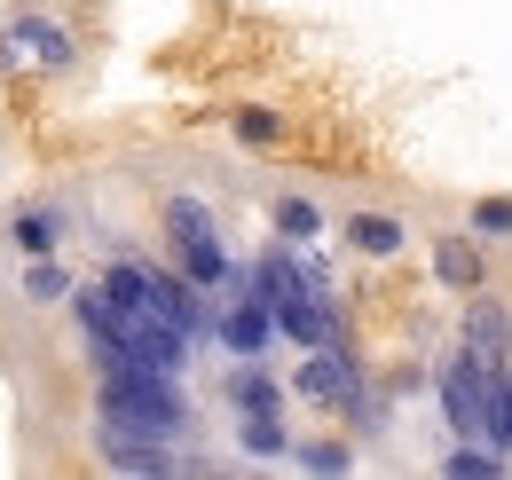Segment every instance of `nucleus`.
<instances>
[{"instance_id": "nucleus-15", "label": "nucleus", "mask_w": 512, "mask_h": 480, "mask_svg": "<svg viewBox=\"0 0 512 480\" xmlns=\"http://www.w3.org/2000/svg\"><path fill=\"white\" fill-rule=\"evenodd\" d=\"M300 465H308V473H347V465H355V449H347V441H308V449H300Z\"/></svg>"}, {"instance_id": "nucleus-17", "label": "nucleus", "mask_w": 512, "mask_h": 480, "mask_svg": "<svg viewBox=\"0 0 512 480\" xmlns=\"http://www.w3.org/2000/svg\"><path fill=\"white\" fill-rule=\"evenodd\" d=\"M237 134H245V142H276L284 119H276V111H237Z\"/></svg>"}, {"instance_id": "nucleus-8", "label": "nucleus", "mask_w": 512, "mask_h": 480, "mask_svg": "<svg viewBox=\"0 0 512 480\" xmlns=\"http://www.w3.org/2000/svg\"><path fill=\"white\" fill-rule=\"evenodd\" d=\"M166 237L174 244H221V229H213V213L197 197H166Z\"/></svg>"}, {"instance_id": "nucleus-13", "label": "nucleus", "mask_w": 512, "mask_h": 480, "mask_svg": "<svg viewBox=\"0 0 512 480\" xmlns=\"http://www.w3.org/2000/svg\"><path fill=\"white\" fill-rule=\"evenodd\" d=\"M16 252L48 260V252H56V213H16Z\"/></svg>"}, {"instance_id": "nucleus-1", "label": "nucleus", "mask_w": 512, "mask_h": 480, "mask_svg": "<svg viewBox=\"0 0 512 480\" xmlns=\"http://www.w3.org/2000/svg\"><path fill=\"white\" fill-rule=\"evenodd\" d=\"M0 63L8 71H64L71 63V32L56 16H16L8 32H0Z\"/></svg>"}, {"instance_id": "nucleus-12", "label": "nucleus", "mask_w": 512, "mask_h": 480, "mask_svg": "<svg viewBox=\"0 0 512 480\" xmlns=\"http://www.w3.org/2000/svg\"><path fill=\"white\" fill-rule=\"evenodd\" d=\"M323 229V213L308 205V197H276V237H292V244H308Z\"/></svg>"}, {"instance_id": "nucleus-3", "label": "nucleus", "mask_w": 512, "mask_h": 480, "mask_svg": "<svg viewBox=\"0 0 512 480\" xmlns=\"http://www.w3.org/2000/svg\"><path fill=\"white\" fill-rule=\"evenodd\" d=\"M442 410H449V425H457L465 441L489 433V370H481L473 355H449L442 362Z\"/></svg>"}, {"instance_id": "nucleus-5", "label": "nucleus", "mask_w": 512, "mask_h": 480, "mask_svg": "<svg viewBox=\"0 0 512 480\" xmlns=\"http://www.w3.org/2000/svg\"><path fill=\"white\" fill-rule=\"evenodd\" d=\"M457 355H473L481 370H512V315L497 300H473L465 331H457Z\"/></svg>"}, {"instance_id": "nucleus-14", "label": "nucleus", "mask_w": 512, "mask_h": 480, "mask_svg": "<svg viewBox=\"0 0 512 480\" xmlns=\"http://www.w3.org/2000/svg\"><path fill=\"white\" fill-rule=\"evenodd\" d=\"M71 276L56 268V260H32V276H24V300H64Z\"/></svg>"}, {"instance_id": "nucleus-10", "label": "nucleus", "mask_w": 512, "mask_h": 480, "mask_svg": "<svg viewBox=\"0 0 512 480\" xmlns=\"http://www.w3.org/2000/svg\"><path fill=\"white\" fill-rule=\"evenodd\" d=\"M237 441H245L253 457H284V449H292V433H284V410H245Z\"/></svg>"}, {"instance_id": "nucleus-16", "label": "nucleus", "mask_w": 512, "mask_h": 480, "mask_svg": "<svg viewBox=\"0 0 512 480\" xmlns=\"http://www.w3.org/2000/svg\"><path fill=\"white\" fill-rule=\"evenodd\" d=\"M473 229L481 237H512V197H481L473 205Z\"/></svg>"}, {"instance_id": "nucleus-7", "label": "nucleus", "mask_w": 512, "mask_h": 480, "mask_svg": "<svg viewBox=\"0 0 512 480\" xmlns=\"http://www.w3.org/2000/svg\"><path fill=\"white\" fill-rule=\"evenodd\" d=\"M434 276H442L449 292H481V252H473V237H434Z\"/></svg>"}, {"instance_id": "nucleus-2", "label": "nucleus", "mask_w": 512, "mask_h": 480, "mask_svg": "<svg viewBox=\"0 0 512 480\" xmlns=\"http://www.w3.org/2000/svg\"><path fill=\"white\" fill-rule=\"evenodd\" d=\"M213 339H221L237 362L268 355V339H276V307L253 292V276H237V292H229V307H221V331H213Z\"/></svg>"}, {"instance_id": "nucleus-6", "label": "nucleus", "mask_w": 512, "mask_h": 480, "mask_svg": "<svg viewBox=\"0 0 512 480\" xmlns=\"http://www.w3.org/2000/svg\"><path fill=\"white\" fill-rule=\"evenodd\" d=\"M339 237L355 244V252H371V260H386V252H402L410 244V229L394 221V213H347V229Z\"/></svg>"}, {"instance_id": "nucleus-4", "label": "nucleus", "mask_w": 512, "mask_h": 480, "mask_svg": "<svg viewBox=\"0 0 512 480\" xmlns=\"http://www.w3.org/2000/svg\"><path fill=\"white\" fill-rule=\"evenodd\" d=\"M300 394L323 402V410H347V402L363 394V370H355V355H347V339L308 347V362H300Z\"/></svg>"}, {"instance_id": "nucleus-9", "label": "nucleus", "mask_w": 512, "mask_h": 480, "mask_svg": "<svg viewBox=\"0 0 512 480\" xmlns=\"http://www.w3.org/2000/svg\"><path fill=\"white\" fill-rule=\"evenodd\" d=\"M229 402H237V410H284V386H276V378L260 370V355H253L237 378H229Z\"/></svg>"}, {"instance_id": "nucleus-11", "label": "nucleus", "mask_w": 512, "mask_h": 480, "mask_svg": "<svg viewBox=\"0 0 512 480\" xmlns=\"http://www.w3.org/2000/svg\"><path fill=\"white\" fill-rule=\"evenodd\" d=\"M449 473L457 480H497L505 473V449H497V441H465V449L449 457Z\"/></svg>"}]
</instances>
